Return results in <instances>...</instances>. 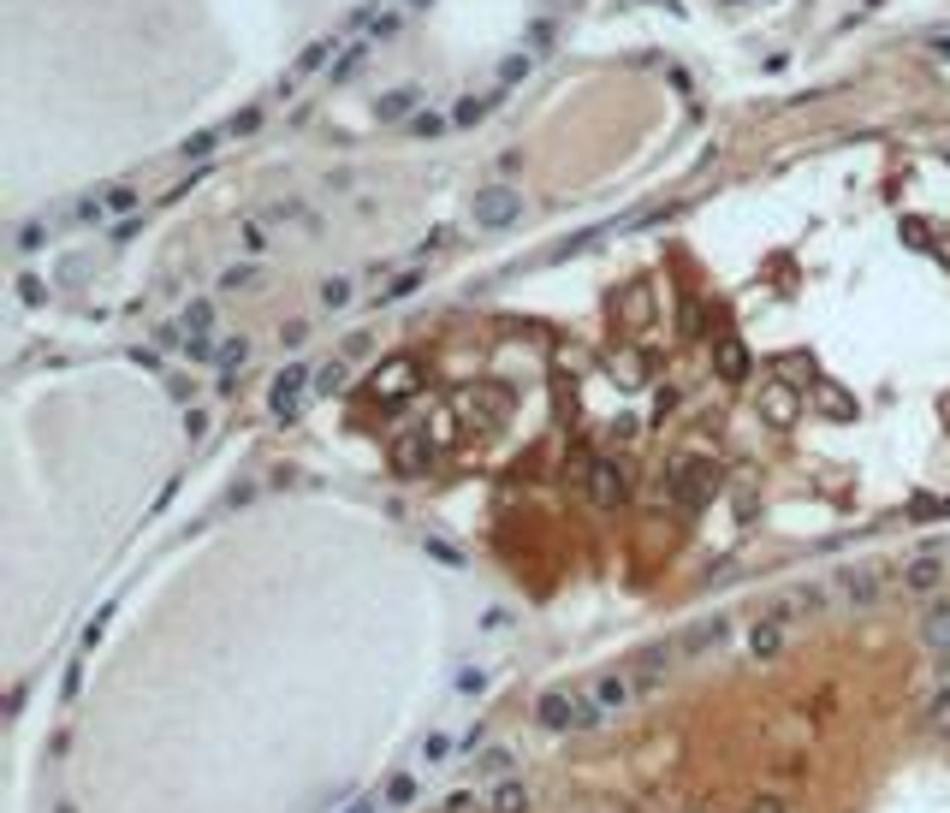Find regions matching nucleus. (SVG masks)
<instances>
[{
    "mask_svg": "<svg viewBox=\"0 0 950 813\" xmlns=\"http://www.w3.org/2000/svg\"><path fill=\"white\" fill-rule=\"evenodd\" d=\"M541 724H553V731H577V695H565V689L541 695Z\"/></svg>",
    "mask_w": 950,
    "mask_h": 813,
    "instance_id": "1",
    "label": "nucleus"
},
{
    "mask_svg": "<svg viewBox=\"0 0 950 813\" xmlns=\"http://www.w3.org/2000/svg\"><path fill=\"white\" fill-rule=\"evenodd\" d=\"M624 487H630V481H624V469H612V463H600V469H594V499H606V505H612V499H624Z\"/></svg>",
    "mask_w": 950,
    "mask_h": 813,
    "instance_id": "2",
    "label": "nucleus"
},
{
    "mask_svg": "<svg viewBox=\"0 0 950 813\" xmlns=\"http://www.w3.org/2000/svg\"><path fill=\"white\" fill-rule=\"evenodd\" d=\"M594 701H600L606 713H618V707L630 701V683L624 677H600V683H594Z\"/></svg>",
    "mask_w": 950,
    "mask_h": 813,
    "instance_id": "3",
    "label": "nucleus"
},
{
    "mask_svg": "<svg viewBox=\"0 0 950 813\" xmlns=\"http://www.w3.org/2000/svg\"><path fill=\"white\" fill-rule=\"evenodd\" d=\"M523 808H529V790H523V784L505 778L499 790H493V813H523Z\"/></svg>",
    "mask_w": 950,
    "mask_h": 813,
    "instance_id": "4",
    "label": "nucleus"
},
{
    "mask_svg": "<svg viewBox=\"0 0 950 813\" xmlns=\"http://www.w3.org/2000/svg\"><path fill=\"white\" fill-rule=\"evenodd\" d=\"M476 772L481 778H505V772H511V748H487V754L476 760Z\"/></svg>",
    "mask_w": 950,
    "mask_h": 813,
    "instance_id": "5",
    "label": "nucleus"
},
{
    "mask_svg": "<svg viewBox=\"0 0 950 813\" xmlns=\"http://www.w3.org/2000/svg\"><path fill=\"white\" fill-rule=\"evenodd\" d=\"M404 802H416V778H410V772L387 778V808H404Z\"/></svg>",
    "mask_w": 950,
    "mask_h": 813,
    "instance_id": "6",
    "label": "nucleus"
},
{
    "mask_svg": "<svg viewBox=\"0 0 950 813\" xmlns=\"http://www.w3.org/2000/svg\"><path fill=\"white\" fill-rule=\"evenodd\" d=\"M297 392H303V374H286L274 386V410H297Z\"/></svg>",
    "mask_w": 950,
    "mask_h": 813,
    "instance_id": "7",
    "label": "nucleus"
},
{
    "mask_svg": "<svg viewBox=\"0 0 950 813\" xmlns=\"http://www.w3.org/2000/svg\"><path fill=\"white\" fill-rule=\"evenodd\" d=\"M446 754H452V736H440V731H434V736L422 742V760H428V766H440Z\"/></svg>",
    "mask_w": 950,
    "mask_h": 813,
    "instance_id": "8",
    "label": "nucleus"
},
{
    "mask_svg": "<svg viewBox=\"0 0 950 813\" xmlns=\"http://www.w3.org/2000/svg\"><path fill=\"white\" fill-rule=\"evenodd\" d=\"M398 463H404V469H422V463H428V446H422V440H404V446H398Z\"/></svg>",
    "mask_w": 950,
    "mask_h": 813,
    "instance_id": "9",
    "label": "nucleus"
},
{
    "mask_svg": "<svg viewBox=\"0 0 950 813\" xmlns=\"http://www.w3.org/2000/svg\"><path fill=\"white\" fill-rule=\"evenodd\" d=\"M719 368H725L731 380H743V368H749V357H743L737 345H725V351H719Z\"/></svg>",
    "mask_w": 950,
    "mask_h": 813,
    "instance_id": "10",
    "label": "nucleus"
},
{
    "mask_svg": "<svg viewBox=\"0 0 950 813\" xmlns=\"http://www.w3.org/2000/svg\"><path fill=\"white\" fill-rule=\"evenodd\" d=\"M927 641H933V647H950V612H933V624H927Z\"/></svg>",
    "mask_w": 950,
    "mask_h": 813,
    "instance_id": "11",
    "label": "nucleus"
},
{
    "mask_svg": "<svg viewBox=\"0 0 950 813\" xmlns=\"http://www.w3.org/2000/svg\"><path fill=\"white\" fill-rule=\"evenodd\" d=\"M778 653V630H755V659H772Z\"/></svg>",
    "mask_w": 950,
    "mask_h": 813,
    "instance_id": "12",
    "label": "nucleus"
},
{
    "mask_svg": "<svg viewBox=\"0 0 950 813\" xmlns=\"http://www.w3.org/2000/svg\"><path fill=\"white\" fill-rule=\"evenodd\" d=\"M909 582H915V588H933V582H939V564H915L909 570Z\"/></svg>",
    "mask_w": 950,
    "mask_h": 813,
    "instance_id": "13",
    "label": "nucleus"
},
{
    "mask_svg": "<svg viewBox=\"0 0 950 813\" xmlns=\"http://www.w3.org/2000/svg\"><path fill=\"white\" fill-rule=\"evenodd\" d=\"M749 813H790V808H784V802H778V796H760V802H755Z\"/></svg>",
    "mask_w": 950,
    "mask_h": 813,
    "instance_id": "14",
    "label": "nucleus"
},
{
    "mask_svg": "<svg viewBox=\"0 0 950 813\" xmlns=\"http://www.w3.org/2000/svg\"><path fill=\"white\" fill-rule=\"evenodd\" d=\"M380 808H387V802H375V796H369V802H357V808H345V813H380Z\"/></svg>",
    "mask_w": 950,
    "mask_h": 813,
    "instance_id": "15",
    "label": "nucleus"
}]
</instances>
